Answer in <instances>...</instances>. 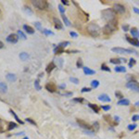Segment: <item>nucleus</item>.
I'll use <instances>...</instances> for the list:
<instances>
[{
	"mask_svg": "<svg viewBox=\"0 0 139 139\" xmlns=\"http://www.w3.org/2000/svg\"><path fill=\"white\" fill-rule=\"evenodd\" d=\"M34 87H35L36 90L38 91H40L42 89V86L39 84V80H35V82H34Z\"/></svg>",
	"mask_w": 139,
	"mask_h": 139,
	"instance_id": "31",
	"label": "nucleus"
},
{
	"mask_svg": "<svg viewBox=\"0 0 139 139\" xmlns=\"http://www.w3.org/2000/svg\"><path fill=\"white\" fill-rule=\"evenodd\" d=\"M135 63H136V60H135V59H133V58H132V59H130V61H129V64H128L129 67L132 68L133 66H134V65H135Z\"/></svg>",
	"mask_w": 139,
	"mask_h": 139,
	"instance_id": "34",
	"label": "nucleus"
},
{
	"mask_svg": "<svg viewBox=\"0 0 139 139\" xmlns=\"http://www.w3.org/2000/svg\"><path fill=\"white\" fill-rule=\"evenodd\" d=\"M101 70H102V71H105V72H110V69H109L106 64L101 65Z\"/></svg>",
	"mask_w": 139,
	"mask_h": 139,
	"instance_id": "36",
	"label": "nucleus"
},
{
	"mask_svg": "<svg viewBox=\"0 0 139 139\" xmlns=\"http://www.w3.org/2000/svg\"><path fill=\"white\" fill-rule=\"evenodd\" d=\"M3 132H4L3 131V129H1V127H0V133H3Z\"/></svg>",
	"mask_w": 139,
	"mask_h": 139,
	"instance_id": "61",
	"label": "nucleus"
},
{
	"mask_svg": "<svg viewBox=\"0 0 139 139\" xmlns=\"http://www.w3.org/2000/svg\"><path fill=\"white\" fill-rule=\"evenodd\" d=\"M24 11H25L28 15H33V11L30 9V8H28V7H24Z\"/></svg>",
	"mask_w": 139,
	"mask_h": 139,
	"instance_id": "39",
	"label": "nucleus"
},
{
	"mask_svg": "<svg viewBox=\"0 0 139 139\" xmlns=\"http://www.w3.org/2000/svg\"><path fill=\"white\" fill-rule=\"evenodd\" d=\"M61 3H62V5H65V6L70 5V2L68 0H61Z\"/></svg>",
	"mask_w": 139,
	"mask_h": 139,
	"instance_id": "53",
	"label": "nucleus"
},
{
	"mask_svg": "<svg viewBox=\"0 0 139 139\" xmlns=\"http://www.w3.org/2000/svg\"><path fill=\"white\" fill-rule=\"evenodd\" d=\"M110 108H111V107L109 105H108V106H102V107H101V108H102L103 110H105V111L109 110V109H110Z\"/></svg>",
	"mask_w": 139,
	"mask_h": 139,
	"instance_id": "46",
	"label": "nucleus"
},
{
	"mask_svg": "<svg viewBox=\"0 0 139 139\" xmlns=\"http://www.w3.org/2000/svg\"><path fill=\"white\" fill-rule=\"evenodd\" d=\"M69 45H70V42L69 41H64V42H61V43H59V46H60V47H62V48H64V47H66V46H69Z\"/></svg>",
	"mask_w": 139,
	"mask_h": 139,
	"instance_id": "32",
	"label": "nucleus"
},
{
	"mask_svg": "<svg viewBox=\"0 0 139 139\" xmlns=\"http://www.w3.org/2000/svg\"><path fill=\"white\" fill-rule=\"evenodd\" d=\"M133 9H134V11L135 13H137V14H139V8H133Z\"/></svg>",
	"mask_w": 139,
	"mask_h": 139,
	"instance_id": "55",
	"label": "nucleus"
},
{
	"mask_svg": "<svg viewBox=\"0 0 139 139\" xmlns=\"http://www.w3.org/2000/svg\"><path fill=\"white\" fill-rule=\"evenodd\" d=\"M135 128H136V124H135V123L129 124V125H128V130H129V131H134Z\"/></svg>",
	"mask_w": 139,
	"mask_h": 139,
	"instance_id": "38",
	"label": "nucleus"
},
{
	"mask_svg": "<svg viewBox=\"0 0 139 139\" xmlns=\"http://www.w3.org/2000/svg\"><path fill=\"white\" fill-rule=\"evenodd\" d=\"M130 32H131V34H132V36L134 37V38H138L139 37V31L137 30L135 27H133V28L130 30Z\"/></svg>",
	"mask_w": 139,
	"mask_h": 139,
	"instance_id": "16",
	"label": "nucleus"
},
{
	"mask_svg": "<svg viewBox=\"0 0 139 139\" xmlns=\"http://www.w3.org/2000/svg\"><path fill=\"white\" fill-rule=\"evenodd\" d=\"M34 25H35V27L38 29L39 31L43 32V29H42V27H41V23L38 22V21H36V22H34Z\"/></svg>",
	"mask_w": 139,
	"mask_h": 139,
	"instance_id": "41",
	"label": "nucleus"
},
{
	"mask_svg": "<svg viewBox=\"0 0 139 139\" xmlns=\"http://www.w3.org/2000/svg\"><path fill=\"white\" fill-rule=\"evenodd\" d=\"M56 68V65H55V63L54 62H50L48 65H47V67H46V72L47 73H50V72L53 71V70Z\"/></svg>",
	"mask_w": 139,
	"mask_h": 139,
	"instance_id": "20",
	"label": "nucleus"
},
{
	"mask_svg": "<svg viewBox=\"0 0 139 139\" xmlns=\"http://www.w3.org/2000/svg\"><path fill=\"white\" fill-rule=\"evenodd\" d=\"M7 92H8V85H6L5 82H0V93L5 94Z\"/></svg>",
	"mask_w": 139,
	"mask_h": 139,
	"instance_id": "18",
	"label": "nucleus"
},
{
	"mask_svg": "<svg viewBox=\"0 0 139 139\" xmlns=\"http://www.w3.org/2000/svg\"><path fill=\"white\" fill-rule=\"evenodd\" d=\"M53 21H54V25H55V28L58 29V30H61L63 28V24L61 23V21H59V19L57 18H54L53 19Z\"/></svg>",
	"mask_w": 139,
	"mask_h": 139,
	"instance_id": "13",
	"label": "nucleus"
},
{
	"mask_svg": "<svg viewBox=\"0 0 139 139\" xmlns=\"http://www.w3.org/2000/svg\"><path fill=\"white\" fill-rule=\"evenodd\" d=\"M111 50L118 54H132V53H134V51L131 49L122 48V47H113Z\"/></svg>",
	"mask_w": 139,
	"mask_h": 139,
	"instance_id": "6",
	"label": "nucleus"
},
{
	"mask_svg": "<svg viewBox=\"0 0 139 139\" xmlns=\"http://www.w3.org/2000/svg\"><path fill=\"white\" fill-rule=\"evenodd\" d=\"M73 101H75V102H80V103H82V102H84V98H74V99H73Z\"/></svg>",
	"mask_w": 139,
	"mask_h": 139,
	"instance_id": "48",
	"label": "nucleus"
},
{
	"mask_svg": "<svg viewBox=\"0 0 139 139\" xmlns=\"http://www.w3.org/2000/svg\"><path fill=\"white\" fill-rule=\"evenodd\" d=\"M18 36H19V37H21V38H22L23 40H26V39H27L26 34H24L22 31H21V30H19V31H18Z\"/></svg>",
	"mask_w": 139,
	"mask_h": 139,
	"instance_id": "28",
	"label": "nucleus"
},
{
	"mask_svg": "<svg viewBox=\"0 0 139 139\" xmlns=\"http://www.w3.org/2000/svg\"><path fill=\"white\" fill-rule=\"evenodd\" d=\"M102 14V17L105 21H107L108 22H111V21H115V17H116V12L111 9V8H107V9H104L101 12Z\"/></svg>",
	"mask_w": 139,
	"mask_h": 139,
	"instance_id": "3",
	"label": "nucleus"
},
{
	"mask_svg": "<svg viewBox=\"0 0 139 139\" xmlns=\"http://www.w3.org/2000/svg\"><path fill=\"white\" fill-rule=\"evenodd\" d=\"M9 112H10V113L12 114V115H13V117H14V118H15V120H16V121H18L19 123H21V124H23V123H24V121H21V119L19 118V117H18V115H17V114H16L15 112H14V111L12 110V109H10V110H9Z\"/></svg>",
	"mask_w": 139,
	"mask_h": 139,
	"instance_id": "23",
	"label": "nucleus"
},
{
	"mask_svg": "<svg viewBox=\"0 0 139 139\" xmlns=\"http://www.w3.org/2000/svg\"><path fill=\"white\" fill-rule=\"evenodd\" d=\"M19 57H20V59H21L22 61H25V60H27V59H29V57H30V56H29L28 53H26V52H22V53H21V54H20V56H19Z\"/></svg>",
	"mask_w": 139,
	"mask_h": 139,
	"instance_id": "21",
	"label": "nucleus"
},
{
	"mask_svg": "<svg viewBox=\"0 0 139 139\" xmlns=\"http://www.w3.org/2000/svg\"><path fill=\"white\" fill-rule=\"evenodd\" d=\"M114 119H115V121H117V122H119V121H120V118H119V117L115 116V117H114Z\"/></svg>",
	"mask_w": 139,
	"mask_h": 139,
	"instance_id": "58",
	"label": "nucleus"
},
{
	"mask_svg": "<svg viewBox=\"0 0 139 139\" xmlns=\"http://www.w3.org/2000/svg\"><path fill=\"white\" fill-rule=\"evenodd\" d=\"M88 106H89V107L92 108L93 110H94V112H95V113H98V112H99V108H98V105H95V104L88 103Z\"/></svg>",
	"mask_w": 139,
	"mask_h": 139,
	"instance_id": "22",
	"label": "nucleus"
},
{
	"mask_svg": "<svg viewBox=\"0 0 139 139\" xmlns=\"http://www.w3.org/2000/svg\"><path fill=\"white\" fill-rule=\"evenodd\" d=\"M117 29H118V21L115 20V21H111V22H108L107 25L104 26L102 31H103V34H105V35H109V34H111L113 32H115Z\"/></svg>",
	"mask_w": 139,
	"mask_h": 139,
	"instance_id": "2",
	"label": "nucleus"
},
{
	"mask_svg": "<svg viewBox=\"0 0 139 139\" xmlns=\"http://www.w3.org/2000/svg\"><path fill=\"white\" fill-rule=\"evenodd\" d=\"M115 95H116V98H120V100H121V99H123V98H124L123 95H122V94H121L120 91H116Z\"/></svg>",
	"mask_w": 139,
	"mask_h": 139,
	"instance_id": "33",
	"label": "nucleus"
},
{
	"mask_svg": "<svg viewBox=\"0 0 139 139\" xmlns=\"http://www.w3.org/2000/svg\"><path fill=\"white\" fill-rule=\"evenodd\" d=\"M98 85H99V82H98V80H93L92 82H91V86H92V88L98 87Z\"/></svg>",
	"mask_w": 139,
	"mask_h": 139,
	"instance_id": "30",
	"label": "nucleus"
},
{
	"mask_svg": "<svg viewBox=\"0 0 139 139\" xmlns=\"http://www.w3.org/2000/svg\"><path fill=\"white\" fill-rule=\"evenodd\" d=\"M32 3L35 8H37L38 9H41V10L46 9L48 7V3L46 0H35V1H32Z\"/></svg>",
	"mask_w": 139,
	"mask_h": 139,
	"instance_id": "4",
	"label": "nucleus"
},
{
	"mask_svg": "<svg viewBox=\"0 0 139 139\" xmlns=\"http://www.w3.org/2000/svg\"><path fill=\"white\" fill-rule=\"evenodd\" d=\"M46 89L50 93H55L57 91V85L54 82H48L46 85Z\"/></svg>",
	"mask_w": 139,
	"mask_h": 139,
	"instance_id": "10",
	"label": "nucleus"
},
{
	"mask_svg": "<svg viewBox=\"0 0 139 139\" xmlns=\"http://www.w3.org/2000/svg\"><path fill=\"white\" fill-rule=\"evenodd\" d=\"M70 81L72 82L73 84H75V85H78V84H79V80H78L77 78H75V77H71V78H70Z\"/></svg>",
	"mask_w": 139,
	"mask_h": 139,
	"instance_id": "40",
	"label": "nucleus"
},
{
	"mask_svg": "<svg viewBox=\"0 0 139 139\" xmlns=\"http://www.w3.org/2000/svg\"><path fill=\"white\" fill-rule=\"evenodd\" d=\"M23 29H24V31H25L27 34H34V29L33 28L32 26L25 24V25H23Z\"/></svg>",
	"mask_w": 139,
	"mask_h": 139,
	"instance_id": "14",
	"label": "nucleus"
},
{
	"mask_svg": "<svg viewBox=\"0 0 139 139\" xmlns=\"http://www.w3.org/2000/svg\"><path fill=\"white\" fill-rule=\"evenodd\" d=\"M132 120L134 121H139V115H134L132 117Z\"/></svg>",
	"mask_w": 139,
	"mask_h": 139,
	"instance_id": "49",
	"label": "nucleus"
},
{
	"mask_svg": "<svg viewBox=\"0 0 139 139\" xmlns=\"http://www.w3.org/2000/svg\"><path fill=\"white\" fill-rule=\"evenodd\" d=\"M126 87L129 88L130 90L134 91V92L139 93V82H137L136 81H129L126 84Z\"/></svg>",
	"mask_w": 139,
	"mask_h": 139,
	"instance_id": "5",
	"label": "nucleus"
},
{
	"mask_svg": "<svg viewBox=\"0 0 139 139\" xmlns=\"http://www.w3.org/2000/svg\"><path fill=\"white\" fill-rule=\"evenodd\" d=\"M125 38H126L127 41L132 45V46H139V40L136 38H132L130 37L129 35H126L125 36Z\"/></svg>",
	"mask_w": 139,
	"mask_h": 139,
	"instance_id": "11",
	"label": "nucleus"
},
{
	"mask_svg": "<svg viewBox=\"0 0 139 139\" xmlns=\"http://www.w3.org/2000/svg\"><path fill=\"white\" fill-rule=\"evenodd\" d=\"M93 126H94V127L95 128V131H98V129H99V123H98V121H95V123H94V125H93Z\"/></svg>",
	"mask_w": 139,
	"mask_h": 139,
	"instance_id": "52",
	"label": "nucleus"
},
{
	"mask_svg": "<svg viewBox=\"0 0 139 139\" xmlns=\"http://www.w3.org/2000/svg\"><path fill=\"white\" fill-rule=\"evenodd\" d=\"M26 121H27V122H30L31 124H33V125H35V126H36V122L34 121V120H33V119L27 118V119H26Z\"/></svg>",
	"mask_w": 139,
	"mask_h": 139,
	"instance_id": "43",
	"label": "nucleus"
},
{
	"mask_svg": "<svg viewBox=\"0 0 139 139\" xmlns=\"http://www.w3.org/2000/svg\"><path fill=\"white\" fill-rule=\"evenodd\" d=\"M85 134H89V135H94V133H93L92 131H89V130H86V131H85Z\"/></svg>",
	"mask_w": 139,
	"mask_h": 139,
	"instance_id": "54",
	"label": "nucleus"
},
{
	"mask_svg": "<svg viewBox=\"0 0 139 139\" xmlns=\"http://www.w3.org/2000/svg\"><path fill=\"white\" fill-rule=\"evenodd\" d=\"M59 12L61 13V15H62V14H64V12H65V8L61 5V4H60V5H59Z\"/></svg>",
	"mask_w": 139,
	"mask_h": 139,
	"instance_id": "42",
	"label": "nucleus"
},
{
	"mask_svg": "<svg viewBox=\"0 0 139 139\" xmlns=\"http://www.w3.org/2000/svg\"><path fill=\"white\" fill-rule=\"evenodd\" d=\"M19 41V36L18 34H11L7 37V42L10 43V44H16Z\"/></svg>",
	"mask_w": 139,
	"mask_h": 139,
	"instance_id": "8",
	"label": "nucleus"
},
{
	"mask_svg": "<svg viewBox=\"0 0 139 139\" xmlns=\"http://www.w3.org/2000/svg\"><path fill=\"white\" fill-rule=\"evenodd\" d=\"M6 78H7V80L9 81V82H15L17 80V76H16L14 73H8V74L6 75Z\"/></svg>",
	"mask_w": 139,
	"mask_h": 139,
	"instance_id": "17",
	"label": "nucleus"
},
{
	"mask_svg": "<svg viewBox=\"0 0 139 139\" xmlns=\"http://www.w3.org/2000/svg\"><path fill=\"white\" fill-rule=\"evenodd\" d=\"M3 47H4V43H3V42L0 41V49L3 48Z\"/></svg>",
	"mask_w": 139,
	"mask_h": 139,
	"instance_id": "57",
	"label": "nucleus"
},
{
	"mask_svg": "<svg viewBox=\"0 0 139 139\" xmlns=\"http://www.w3.org/2000/svg\"><path fill=\"white\" fill-rule=\"evenodd\" d=\"M116 72H126V69L123 66H116L115 69H114Z\"/></svg>",
	"mask_w": 139,
	"mask_h": 139,
	"instance_id": "25",
	"label": "nucleus"
},
{
	"mask_svg": "<svg viewBox=\"0 0 139 139\" xmlns=\"http://www.w3.org/2000/svg\"><path fill=\"white\" fill-rule=\"evenodd\" d=\"M76 121H77V123L80 125V127H82V128L85 129V130H89L90 131L91 129H92V126H91L90 124L87 123L86 121H85L84 120H80V119H77L76 120Z\"/></svg>",
	"mask_w": 139,
	"mask_h": 139,
	"instance_id": "7",
	"label": "nucleus"
},
{
	"mask_svg": "<svg viewBox=\"0 0 139 139\" xmlns=\"http://www.w3.org/2000/svg\"><path fill=\"white\" fill-rule=\"evenodd\" d=\"M109 61H110V63H112V64L119 65L121 62V59H111Z\"/></svg>",
	"mask_w": 139,
	"mask_h": 139,
	"instance_id": "29",
	"label": "nucleus"
},
{
	"mask_svg": "<svg viewBox=\"0 0 139 139\" xmlns=\"http://www.w3.org/2000/svg\"><path fill=\"white\" fill-rule=\"evenodd\" d=\"M134 106H136V107H139V101H137L136 103L134 104Z\"/></svg>",
	"mask_w": 139,
	"mask_h": 139,
	"instance_id": "59",
	"label": "nucleus"
},
{
	"mask_svg": "<svg viewBox=\"0 0 139 139\" xmlns=\"http://www.w3.org/2000/svg\"><path fill=\"white\" fill-rule=\"evenodd\" d=\"M82 70H84L85 74H86V75H93L95 73V71L91 70L90 68H88V67H82Z\"/></svg>",
	"mask_w": 139,
	"mask_h": 139,
	"instance_id": "15",
	"label": "nucleus"
},
{
	"mask_svg": "<svg viewBox=\"0 0 139 139\" xmlns=\"http://www.w3.org/2000/svg\"><path fill=\"white\" fill-rule=\"evenodd\" d=\"M70 35L72 36V37H73V38H77L78 37V34L77 33H75V32H73V31L70 32Z\"/></svg>",
	"mask_w": 139,
	"mask_h": 139,
	"instance_id": "45",
	"label": "nucleus"
},
{
	"mask_svg": "<svg viewBox=\"0 0 139 139\" xmlns=\"http://www.w3.org/2000/svg\"><path fill=\"white\" fill-rule=\"evenodd\" d=\"M104 119L106 120V121H107V122L112 123V121H111V117L109 115H104Z\"/></svg>",
	"mask_w": 139,
	"mask_h": 139,
	"instance_id": "37",
	"label": "nucleus"
},
{
	"mask_svg": "<svg viewBox=\"0 0 139 139\" xmlns=\"http://www.w3.org/2000/svg\"><path fill=\"white\" fill-rule=\"evenodd\" d=\"M129 29H130V27H129L128 24H123V25H122V30H123L124 32H128Z\"/></svg>",
	"mask_w": 139,
	"mask_h": 139,
	"instance_id": "47",
	"label": "nucleus"
},
{
	"mask_svg": "<svg viewBox=\"0 0 139 139\" xmlns=\"http://www.w3.org/2000/svg\"><path fill=\"white\" fill-rule=\"evenodd\" d=\"M113 10L117 13H122L125 12V8H124L123 5H121V4H114L113 6Z\"/></svg>",
	"mask_w": 139,
	"mask_h": 139,
	"instance_id": "9",
	"label": "nucleus"
},
{
	"mask_svg": "<svg viewBox=\"0 0 139 139\" xmlns=\"http://www.w3.org/2000/svg\"><path fill=\"white\" fill-rule=\"evenodd\" d=\"M91 91V88H88V87H84L82 89V93H85V92H90Z\"/></svg>",
	"mask_w": 139,
	"mask_h": 139,
	"instance_id": "50",
	"label": "nucleus"
},
{
	"mask_svg": "<svg viewBox=\"0 0 139 139\" xmlns=\"http://www.w3.org/2000/svg\"><path fill=\"white\" fill-rule=\"evenodd\" d=\"M98 100L102 101V102H110V101H111L110 98H109L107 94H102V95H98Z\"/></svg>",
	"mask_w": 139,
	"mask_h": 139,
	"instance_id": "12",
	"label": "nucleus"
},
{
	"mask_svg": "<svg viewBox=\"0 0 139 139\" xmlns=\"http://www.w3.org/2000/svg\"><path fill=\"white\" fill-rule=\"evenodd\" d=\"M61 95H67V96H71L72 95V92H68V93H60Z\"/></svg>",
	"mask_w": 139,
	"mask_h": 139,
	"instance_id": "51",
	"label": "nucleus"
},
{
	"mask_svg": "<svg viewBox=\"0 0 139 139\" xmlns=\"http://www.w3.org/2000/svg\"><path fill=\"white\" fill-rule=\"evenodd\" d=\"M66 87V85H59V88H61V89H64Z\"/></svg>",
	"mask_w": 139,
	"mask_h": 139,
	"instance_id": "56",
	"label": "nucleus"
},
{
	"mask_svg": "<svg viewBox=\"0 0 139 139\" xmlns=\"http://www.w3.org/2000/svg\"><path fill=\"white\" fill-rule=\"evenodd\" d=\"M43 76H44V73H40L39 74V77H43Z\"/></svg>",
	"mask_w": 139,
	"mask_h": 139,
	"instance_id": "60",
	"label": "nucleus"
},
{
	"mask_svg": "<svg viewBox=\"0 0 139 139\" xmlns=\"http://www.w3.org/2000/svg\"><path fill=\"white\" fill-rule=\"evenodd\" d=\"M86 30H87L88 34H90L91 36H93V37H98L101 33L100 27L95 22L88 23L87 27H86Z\"/></svg>",
	"mask_w": 139,
	"mask_h": 139,
	"instance_id": "1",
	"label": "nucleus"
},
{
	"mask_svg": "<svg viewBox=\"0 0 139 139\" xmlns=\"http://www.w3.org/2000/svg\"><path fill=\"white\" fill-rule=\"evenodd\" d=\"M22 139H29L28 137H24V138H22Z\"/></svg>",
	"mask_w": 139,
	"mask_h": 139,
	"instance_id": "62",
	"label": "nucleus"
},
{
	"mask_svg": "<svg viewBox=\"0 0 139 139\" xmlns=\"http://www.w3.org/2000/svg\"><path fill=\"white\" fill-rule=\"evenodd\" d=\"M117 104H118L119 106H128V105H130V100L127 99V98H123V99L119 100Z\"/></svg>",
	"mask_w": 139,
	"mask_h": 139,
	"instance_id": "19",
	"label": "nucleus"
},
{
	"mask_svg": "<svg viewBox=\"0 0 139 139\" xmlns=\"http://www.w3.org/2000/svg\"><path fill=\"white\" fill-rule=\"evenodd\" d=\"M61 18H62V20H63V21H64L65 25H66V26H71V25H72V23H71V21H69V19H68L67 17L64 15V14H62V15H61Z\"/></svg>",
	"mask_w": 139,
	"mask_h": 139,
	"instance_id": "26",
	"label": "nucleus"
},
{
	"mask_svg": "<svg viewBox=\"0 0 139 139\" xmlns=\"http://www.w3.org/2000/svg\"><path fill=\"white\" fill-rule=\"evenodd\" d=\"M61 53H64V48H62L60 46H58L57 47H55L54 49V54L58 55V54H61Z\"/></svg>",
	"mask_w": 139,
	"mask_h": 139,
	"instance_id": "24",
	"label": "nucleus"
},
{
	"mask_svg": "<svg viewBox=\"0 0 139 139\" xmlns=\"http://www.w3.org/2000/svg\"><path fill=\"white\" fill-rule=\"evenodd\" d=\"M17 128V123L15 122H13V121H10V122H8V131H10V130H13V129Z\"/></svg>",
	"mask_w": 139,
	"mask_h": 139,
	"instance_id": "27",
	"label": "nucleus"
},
{
	"mask_svg": "<svg viewBox=\"0 0 139 139\" xmlns=\"http://www.w3.org/2000/svg\"><path fill=\"white\" fill-rule=\"evenodd\" d=\"M76 66H77V68H82V60L81 59H79L77 60Z\"/></svg>",
	"mask_w": 139,
	"mask_h": 139,
	"instance_id": "44",
	"label": "nucleus"
},
{
	"mask_svg": "<svg viewBox=\"0 0 139 139\" xmlns=\"http://www.w3.org/2000/svg\"><path fill=\"white\" fill-rule=\"evenodd\" d=\"M44 34H46V35H53L54 34V33L51 31H49V30H46V29H45V30H43V32H42Z\"/></svg>",
	"mask_w": 139,
	"mask_h": 139,
	"instance_id": "35",
	"label": "nucleus"
}]
</instances>
